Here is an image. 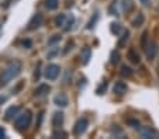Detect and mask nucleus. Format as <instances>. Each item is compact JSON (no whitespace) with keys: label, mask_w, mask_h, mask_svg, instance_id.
Returning <instances> with one entry per match:
<instances>
[{"label":"nucleus","mask_w":159,"mask_h":139,"mask_svg":"<svg viewBox=\"0 0 159 139\" xmlns=\"http://www.w3.org/2000/svg\"><path fill=\"white\" fill-rule=\"evenodd\" d=\"M21 69H23V65L18 61H13L7 65V67L3 70V75L0 77V86L7 85L9 82H11L14 77H17L21 73Z\"/></svg>","instance_id":"nucleus-1"},{"label":"nucleus","mask_w":159,"mask_h":139,"mask_svg":"<svg viewBox=\"0 0 159 139\" xmlns=\"http://www.w3.org/2000/svg\"><path fill=\"white\" fill-rule=\"evenodd\" d=\"M16 128H17L18 131H24L27 129L28 127L31 125V111H25L23 112V114H18L17 118H16V122H14Z\"/></svg>","instance_id":"nucleus-2"},{"label":"nucleus","mask_w":159,"mask_h":139,"mask_svg":"<svg viewBox=\"0 0 159 139\" xmlns=\"http://www.w3.org/2000/svg\"><path fill=\"white\" fill-rule=\"evenodd\" d=\"M59 73H61V67L58 66V65L51 63V65H48V66L45 67L44 76H45L47 80H55V79L59 76Z\"/></svg>","instance_id":"nucleus-3"},{"label":"nucleus","mask_w":159,"mask_h":139,"mask_svg":"<svg viewBox=\"0 0 159 139\" xmlns=\"http://www.w3.org/2000/svg\"><path fill=\"white\" fill-rule=\"evenodd\" d=\"M87 127H89V121H87L86 118H79L78 121H76L75 127H73V135L75 136H80L86 132Z\"/></svg>","instance_id":"nucleus-4"},{"label":"nucleus","mask_w":159,"mask_h":139,"mask_svg":"<svg viewBox=\"0 0 159 139\" xmlns=\"http://www.w3.org/2000/svg\"><path fill=\"white\" fill-rule=\"evenodd\" d=\"M42 20H44V17H42L41 13H37V14L33 15V18L30 20V23H28V30L33 31V30H37V28L39 27V25L42 24Z\"/></svg>","instance_id":"nucleus-5"},{"label":"nucleus","mask_w":159,"mask_h":139,"mask_svg":"<svg viewBox=\"0 0 159 139\" xmlns=\"http://www.w3.org/2000/svg\"><path fill=\"white\" fill-rule=\"evenodd\" d=\"M20 110H21L20 106H11V107H9V108L6 110V112H4V119H6V121H11V119H14V118L18 115Z\"/></svg>","instance_id":"nucleus-6"},{"label":"nucleus","mask_w":159,"mask_h":139,"mask_svg":"<svg viewBox=\"0 0 159 139\" xmlns=\"http://www.w3.org/2000/svg\"><path fill=\"white\" fill-rule=\"evenodd\" d=\"M138 131H139V133H141V136L144 139L155 138V135H156L155 129H153V128H151V127H142V128H139Z\"/></svg>","instance_id":"nucleus-7"},{"label":"nucleus","mask_w":159,"mask_h":139,"mask_svg":"<svg viewBox=\"0 0 159 139\" xmlns=\"http://www.w3.org/2000/svg\"><path fill=\"white\" fill-rule=\"evenodd\" d=\"M54 104L58 107H66L68 104H69V100H68V97L65 96V94H58V96L54 97Z\"/></svg>","instance_id":"nucleus-8"},{"label":"nucleus","mask_w":159,"mask_h":139,"mask_svg":"<svg viewBox=\"0 0 159 139\" xmlns=\"http://www.w3.org/2000/svg\"><path fill=\"white\" fill-rule=\"evenodd\" d=\"M156 52H158V44H156L155 41H152V42H149L147 46V56L149 58V59H153V58L156 56Z\"/></svg>","instance_id":"nucleus-9"},{"label":"nucleus","mask_w":159,"mask_h":139,"mask_svg":"<svg viewBox=\"0 0 159 139\" xmlns=\"http://www.w3.org/2000/svg\"><path fill=\"white\" fill-rule=\"evenodd\" d=\"M127 90H128V87H127V85L124 82H116L114 87H113L114 94H118V96H123L124 93H127Z\"/></svg>","instance_id":"nucleus-10"},{"label":"nucleus","mask_w":159,"mask_h":139,"mask_svg":"<svg viewBox=\"0 0 159 139\" xmlns=\"http://www.w3.org/2000/svg\"><path fill=\"white\" fill-rule=\"evenodd\" d=\"M63 124V114L62 112H55L54 117H52V125H54L55 128H61Z\"/></svg>","instance_id":"nucleus-11"},{"label":"nucleus","mask_w":159,"mask_h":139,"mask_svg":"<svg viewBox=\"0 0 159 139\" xmlns=\"http://www.w3.org/2000/svg\"><path fill=\"white\" fill-rule=\"evenodd\" d=\"M49 90H51V87H49L48 85H39L38 87L35 89L34 94H35L37 97H42V96H45L47 93H49Z\"/></svg>","instance_id":"nucleus-12"},{"label":"nucleus","mask_w":159,"mask_h":139,"mask_svg":"<svg viewBox=\"0 0 159 139\" xmlns=\"http://www.w3.org/2000/svg\"><path fill=\"white\" fill-rule=\"evenodd\" d=\"M127 56H128V59L132 62V63H139V61H141L139 54L135 51V49H129L128 54H127Z\"/></svg>","instance_id":"nucleus-13"},{"label":"nucleus","mask_w":159,"mask_h":139,"mask_svg":"<svg viewBox=\"0 0 159 139\" xmlns=\"http://www.w3.org/2000/svg\"><path fill=\"white\" fill-rule=\"evenodd\" d=\"M90 56H92V49H90L89 46H84L83 51H82V59H83V63H84V65L89 62Z\"/></svg>","instance_id":"nucleus-14"},{"label":"nucleus","mask_w":159,"mask_h":139,"mask_svg":"<svg viewBox=\"0 0 159 139\" xmlns=\"http://www.w3.org/2000/svg\"><path fill=\"white\" fill-rule=\"evenodd\" d=\"M59 6V0H45V7L48 10H55Z\"/></svg>","instance_id":"nucleus-15"},{"label":"nucleus","mask_w":159,"mask_h":139,"mask_svg":"<svg viewBox=\"0 0 159 139\" xmlns=\"http://www.w3.org/2000/svg\"><path fill=\"white\" fill-rule=\"evenodd\" d=\"M120 73H121V76H124V77H131L132 76V69L129 66H127V65H123V66H121Z\"/></svg>","instance_id":"nucleus-16"},{"label":"nucleus","mask_w":159,"mask_h":139,"mask_svg":"<svg viewBox=\"0 0 159 139\" xmlns=\"http://www.w3.org/2000/svg\"><path fill=\"white\" fill-rule=\"evenodd\" d=\"M128 38H129V31L125 30V31L123 33V37H121V39L118 41V46H120V48H121V46H124V44L128 41Z\"/></svg>","instance_id":"nucleus-17"},{"label":"nucleus","mask_w":159,"mask_h":139,"mask_svg":"<svg viewBox=\"0 0 159 139\" xmlns=\"http://www.w3.org/2000/svg\"><path fill=\"white\" fill-rule=\"evenodd\" d=\"M111 135L121 136V138H123L124 132H123V129H121V128H118V125H113V128H111Z\"/></svg>","instance_id":"nucleus-18"},{"label":"nucleus","mask_w":159,"mask_h":139,"mask_svg":"<svg viewBox=\"0 0 159 139\" xmlns=\"http://www.w3.org/2000/svg\"><path fill=\"white\" fill-rule=\"evenodd\" d=\"M127 124L129 125V127H132V128H135V129H139V121L138 119H135V118H128L127 119Z\"/></svg>","instance_id":"nucleus-19"},{"label":"nucleus","mask_w":159,"mask_h":139,"mask_svg":"<svg viewBox=\"0 0 159 139\" xmlns=\"http://www.w3.org/2000/svg\"><path fill=\"white\" fill-rule=\"evenodd\" d=\"M144 20H145L144 14H138V17H135V20L132 21V25H134V27H138V25H141L142 23H144Z\"/></svg>","instance_id":"nucleus-20"},{"label":"nucleus","mask_w":159,"mask_h":139,"mask_svg":"<svg viewBox=\"0 0 159 139\" xmlns=\"http://www.w3.org/2000/svg\"><path fill=\"white\" fill-rule=\"evenodd\" d=\"M73 23H75V17H73L72 14H70V15H69V18H68V21H66V24H65V28H63V30H65V31H69L70 28H72Z\"/></svg>","instance_id":"nucleus-21"},{"label":"nucleus","mask_w":159,"mask_h":139,"mask_svg":"<svg viewBox=\"0 0 159 139\" xmlns=\"http://www.w3.org/2000/svg\"><path fill=\"white\" fill-rule=\"evenodd\" d=\"M65 14H59L57 18H55V25L57 27H62L63 25V21H65Z\"/></svg>","instance_id":"nucleus-22"},{"label":"nucleus","mask_w":159,"mask_h":139,"mask_svg":"<svg viewBox=\"0 0 159 139\" xmlns=\"http://www.w3.org/2000/svg\"><path fill=\"white\" fill-rule=\"evenodd\" d=\"M120 31H121V27L118 23H113V24H111V33L113 34L117 35V34H120Z\"/></svg>","instance_id":"nucleus-23"},{"label":"nucleus","mask_w":159,"mask_h":139,"mask_svg":"<svg viewBox=\"0 0 159 139\" xmlns=\"http://www.w3.org/2000/svg\"><path fill=\"white\" fill-rule=\"evenodd\" d=\"M39 67H41V65L38 63L35 67V72H34V80H35V82H38L39 77H41V70H39Z\"/></svg>","instance_id":"nucleus-24"},{"label":"nucleus","mask_w":159,"mask_h":139,"mask_svg":"<svg viewBox=\"0 0 159 139\" xmlns=\"http://www.w3.org/2000/svg\"><path fill=\"white\" fill-rule=\"evenodd\" d=\"M106 90H107V82L102 83V85H100V87L96 90V93H97V94H103Z\"/></svg>","instance_id":"nucleus-25"},{"label":"nucleus","mask_w":159,"mask_h":139,"mask_svg":"<svg viewBox=\"0 0 159 139\" xmlns=\"http://www.w3.org/2000/svg\"><path fill=\"white\" fill-rule=\"evenodd\" d=\"M58 41H61V35L59 34H55V35L48 41V45H54V44L58 42Z\"/></svg>","instance_id":"nucleus-26"},{"label":"nucleus","mask_w":159,"mask_h":139,"mask_svg":"<svg viewBox=\"0 0 159 139\" xmlns=\"http://www.w3.org/2000/svg\"><path fill=\"white\" fill-rule=\"evenodd\" d=\"M118 58H120V55H118V52H113V54H111V63L113 65H116L118 62Z\"/></svg>","instance_id":"nucleus-27"},{"label":"nucleus","mask_w":159,"mask_h":139,"mask_svg":"<svg viewBox=\"0 0 159 139\" xmlns=\"http://www.w3.org/2000/svg\"><path fill=\"white\" fill-rule=\"evenodd\" d=\"M21 45H23V46H24V48H31V45H33V42H31V39H24V41H23V42H21Z\"/></svg>","instance_id":"nucleus-28"},{"label":"nucleus","mask_w":159,"mask_h":139,"mask_svg":"<svg viewBox=\"0 0 159 139\" xmlns=\"http://www.w3.org/2000/svg\"><path fill=\"white\" fill-rule=\"evenodd\" d=\"M97 18H99V15L97 14H94V18H92V20H90L89 21V24H87V28H89V30H92V28H93V24L94 23H96V20Z\"/></svg>","instance_id":"nucleus-29"},{"label":"nucleus","mask_w":159,"mask_h":139,"mask_svg":"<svg viewBox=\"0 0 159 139\" xmlns=\"http://www.w3.org/2000/svg\"><path fill=\"white\" fill-rule=\"evenodd\" d=\"M58 51H59V49H58V48H54V49H52V51L48 54V58H52V56H54V55H57V54H58Z\"/></svg>","instance_id":"nucleus-30"},{"label":"nucleus","mask_w":159,"mask_h":139,"mask_svg":"<svg viewBox=\"0 0 159 139\" xmlns=\"http://www.w3.org/2000/svg\"><path fill=\"white\" fill-rule=\"evenodd\" d=\"M124 3H125V4H124V9H125V10H131V4H129L131 2H129V0H125Z\"/></svg>","instance_id":"nucleus-31"},{"label":"nucleus","mask_w":159,"mask_h":139,"mask_svg":"<svg viewBox=\"0 0 159 139\" xmlns=\"http://www.w3.org/2000/svg\"><path fill=\"white\" fill-rule=\"evenodd\" d=\"M58 136H62V138H65L66 133L65 132H54V138H58Z\"/></svg>","instance_id":"nucleus-32"},{"label":"nucleus","mask_w":159,"mask_h":139,"mask_svg":"<svg viewBox=\"0 0 159 139\" xmlns=\"http://www.w3.org/2000/svg\"><path fill=\"white\" fill-rule=\"evenodd\" d=\"M2 138H6V131H4V128L0 127V139Z\"/></svg>","instance_id":"nucleus-33"},{"label":"nucleus","mask_w":159,"mask_h":139,"mask_svg":"<svg viewBox=\"0 0 159 139\" xmlns=\"http://www.w3.org/2000/svg\"><path fill=\"white\" fill-rule=\"evenodd\" d=\"M147 35H148V33H144L142 34V46H145V42H147Z\"/></svg>","instance_id":"nucleus-34"},{"label":"nucleus","mask_w":159,"mask_h":139,"mask_svg":"<svg viewBox=\"0 0 159 139\" xmlns=\"http://www.w3.org/2000/svg\"><path fill=\"white\" fill-rule=\"evenodd\" d=\"M6 101H7L6 97H4V96H0V106H3V104L6 103Z\"/></svg>","instance_id":"nucleus-35"},{"label":"nucleus","mask_w":159,"mask_h":139,"mask_svg":"<svg viewBox=\"0 0 159 139\" xmlns=\"http://www.w3.org/2000/svg\"><path fill=\"white\" fill-rule=\"evenodd\" d=\"M70 46H72V42H69V44H68V46H66V49H65V51H63V54H68V52H69V48H70Z\"/></svg>","instance_id":"nucleus-36"},{"label":"nucleus","mask_w":159,"mask_h":139,"mask_svg":"<svg viewBox=\"0 0 159 139\" xmlns=\"http://www.w3.org/2000/svg\"><path fill=\"white\" fill-rule=\"evenodd\" d=\"M141 3L144 4V6H149V0H141Z\"/></svg>","instance_id":"nucleus-37"}]
</instances>
